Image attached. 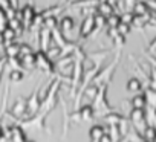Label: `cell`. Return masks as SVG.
<instances>
[{"label":"cell","mask_w":156,"mask_h":142,"mask_svg":"<svg viewBox=\"0 0 156 142\" xmlns=\"http://www.w3.org/2000/svg\"><path fill=\"white\" fill-rule=\"evenodd\" d=\"M29 54H32L31 46L26 44V43H22L20 47H19V58H22V57H25V55H29Z\"/></svg>","instance_id":"31"},{"label":"cell","mask_w":156,"mask_h":142,"mask_svg":"<svg viewBox=\"0 0 156 142\" xmlns=\"http://www.w3.org/2000/svg\"><path fill=\"white\" fill-rule=\"evenodd\" d=\"M145 5H147V8H148V11L151 9V11H156V0H147V2H144Z\"/></svg>","instance_id":"34"},{"label":"cell","mask_w":156,"mask_h":142,"mask_svg":"<svg viewBox=\"0 0 156 142\" xmlns=\"http://www.w3.org/2000/svg\"><path fill=\"white\" fill-rule=\"evenodd\" d=\"M6 61H8L12 67H19V66H20V60H19V58H6Z\"/></svg>","instance_id":"36"},{"label":"cell","mask_w":156,"mask_h":142,"mask_svg":"<svg viewBox=\"0 0 156 142\" xmlns=\"http://www.w3.org/2000/svg\"><path fill=\"white\" fill-rule=\"evenodd\" d=\"M142 142H145V140H142Z\"/></svg>","instance_id":"47"},{"label":"cell","mask_w":156,"mask_h":142,"mask_svg":"<svg viewBox=\"0 0 156 142\" xmlns=\"http://www.w3.org/2000/svg\"><path fill=\"white\" fill-rule=\"evenodd\" d=\"M34 66H38L41 70H44V72H48V74L54 72V66H52L51 60L48 58L46 52H41V50L34 54Z\"/></svg>","instance_id":"1"},{"label":"cell","mask_w":156,"mask_h":142,"mask_svg":"<svg viewBox=\"0 0 156 142\" xmlns=\"http://www.w3.org/2000/svg\"><path fill=\"white\" fill-rule=\"evenodd\" d=\"M75 6H83L84 8H97L100 5V0H78V2H73Z\"/></svg>","instance_id":"20"},{"label":"cell","mask_w":156,"mask_h":142,"mask_svg":"<svg viewBox=\"0 0 156 142\" xmlns=\"http://www.w3.org/2000/svg\"><path fill=\"white\" fill-rule=\"evenodd\" d=\"M19 47H20V43H14V41L5 46L6 58H19Z\"/></svg>","instance_id":"12"},{"label":"cell","mask_w":156,"mask_h":142,"mask_svg":"<svg viewBox=\"0 0 156 142\" xmlns=\"http://www.w3.org/2000/svg\"><path fill=\"white\" fill-rule=\"evenodd\" d=\"M113 41H115V44H118V46H121V44H124L126 43V37H122V35H116L115 38H113Z\"/></svg>","instance_id":"35"},{"label":"cell","mask_w":156,"mask_h":142,"mask_svg":"<svg viewBox=\"0 0 156 142\" xmlns=\"http://www.w3.org/2000/svg\"><path fill=\"white\" fill-rule=\"evenodd\" d=\"M5 26L9 28V29H12L16 34H20V32H22V28H23V23H22L19 19L12 17V19H8V20H6V25H5Z\"/></svg>","instance_id":"15"},{"label":"cell","mask_w":156,"mask_h":142,"mask_svg":"<svg viewBox=\"0 0 156 142\" xmlns=\"http://www.w3.org/2000/svg\"><path fill=\"white\" fill-rule=\"evenodd\" d=\"M95 29V25H94V16H87L81 25V29H80V35L81 37H89L92 34V31Z\"/></svg>","instance_id":"6"},{"label":"cell","mask_w":156,"mask_h":142,"mask_svg":"<svg viewBox=\"0 0 156 142\" xmlns=\"http://www.w3.org/2000/svg\"><path fill=\"white\" fill-rule=\"evenodd\" d=\"M148 50H150V52H154V50H156V38L148 44Z\"/></svg>","instance_id":"40"},{"label":"cell","mask_w":156,"mask_h":142,"mask_svg":"<svg viewBox=\"0 0 156 142\" xmlns=\"http://www.w3.org/2000/svg\"><path fill=\"white\" fill-rule=\"evenodd\" d=\"M127 90L129 92H138L141 90V81L138 78H130L127 83Z\"/></svg>","instance_id":"25"},{"label":"cell","mask_w":156,"mask_h":142,"mask_svg":"<svg viewBox=\"0 0 156 142\" xmlns=\"http://www.w3.org/2000/svg\"><path fill=\"white\" fill-rule=\"evenodd\" d=\"M26 142H31V140H26Z\"/></svg>","instance_id":"46"},{"label":"cell","mask_w":156,"mask_h":142,"mask_svg":"<svg viewBox=\"0 0 156 142\" xmlns=\"http://www.w3.org/2000/svg\"><path fill=\"white\" fill-rule=\"evenodd\" d=\"M115 29H116V32H118L119 35H122V37H126V35L130 32V26L126 25V23H121V22L118 23V26H116Z\"/></svg>","instance_id":"30"},{"label":"cell","mask_w":156,"mask_h":142,"mask_svg":"<svg viewBox=\"0 0 156 142\" xmlns=\"http://www.w3.org/2000/svg\"><path fill=\"white\" fill-rule=\"evenodd\" d=\"M97 14H100L101 17L107 19V17H110V16L113 14V6L109 5V3H106V2H101V3L97 6Z\"/></svg>","instance_id":"11"},{"label":"cell","mask_w":156,"mask_h":142,"mask_svg":"<svg viewBox=\"0 0 156 142\" xmlns=\"http://www.w3.org/2000/svg\"><path fill=\"white\" fill-rule=\"evenodd\" d=\"M3 136V128H2V125H0V137Z\"/></svg>","instance_id":"44"},{"label":"cell","mask_w":156,"mask_h":142,"mask_svg":"<svg viewBox=\"0 0 156 142\" xmlns=\"http://www.w3.org/2000/svg\"><path fill=\"white\" fill-rule=\"evenodd\" d=\"M132 107L133 109H138V110H144L147 106H145V99L142 95H136L133 99H132Z\"/></svg>","instance_id":"22"},{"label":"cell","mask_w":156,"mask_h":142,"mask_svg":"<svg viewBox=\"0 0 156 142\" xmlns=\"http://www.w3.org/2000/svg\"><path fill=\"white\" fill-rule=\"evenodd\" d=\"M118 23H119V16H116V14H112L110 17L106 19V26H109V29H110V28L115 29V28L118 26Z\"/></svg>","instance_id":"27"},{"label":"cell","mask_w":156,"mask_h":142,"mask_svg":"<svg viewBox=\"0 0 156 142\" xmlns=\"http://www.w3.org/2000/svg\"><path fill=\"white\" fill-rule=\"evenodd\" d=\"M60 28H61V32H70L73 29V20L70 17H63L60 22Z\"/></svg>","instance_id":"19"},{"label":"cell","mask_w":156,"mask_h":142,"mask_svg":"<svg viewBox=\"0 0 156 142\" xmlns=\"http://www.w3.org/2000/svg\"><path fill=\"white\" fill-rule=\"evenodd\" d=\"M94 25H95V29H97V28L103 29V28L106 26V19L101 17L100 14H95V16H94Z\"/></svg>","instance_id":"32"},{"label":"cell","mask_w":156,"mask_h":142,"mask_svg":"<svg viewBox=\"0 0 156 142\" xmlns=\"http://www.w3.org/2000/svg\"><path fill=\"white\" fill-rule=\"evenodd\" d=\"M5 40H3V35H2V31H0V44H3Z\"/></svg>","instance_id":"42"},{"label":"cell","mask_w":156,"mask_h":142,"mask_svg":"<svg viewBox=\"0 0 156 142\" xmlns=\"http://www.w3.org/2000/svg\"><path fill=\"white\" fill-rule=\"evenodd\" d=\"M104 134H106V131H104V128H103L101 125H94V127L90 128V131H89V136H90L92 142H98Z\"/></svg>","instance_id":"13"},{"label":"cell","mask_w":156,"mask_h":142,"mask_svg":"<svg viewBox=\"0 0 156 142\" xmlns=\"http://www.w3.org/2000/svg\"><path fill=\"white\" fill-rule=\"evenodd\" d=\"M78 113H80V119H81V121H90V119L94 118V115H95L92 106H83Z\"/></svg>","instance_id":"14"},{"label":"cell","mask_w":156,"mask_h":142,"mask_svg":"<svg viewBox=\"0 0 156 142\" xmlns=\"http://www.w3.org/2000/svg\"><path fill=\"white\" fill-rule=\"evenodd\" d=\"M2 35H3V40H5V43H12L17 34H16L12 29H9V28H6V26H5V28L2 29Z\"/></svg>","instance_id":"23"},{"label":"cell","mask_w":156,"mask_h":142,"mask_svg":"<svg viewBox=\"0 0 156 142\" xmlns=\"http://www.w3.org/2000/svg\"><path fill=\"white\" fill-rule=\"evenodd\" d=\"M122 119L124 118L118 113H110V115L106 116V121H107V124H110V127H118L122 122Z\"/></svg>","instance_id":"18"},{"label":"cell","mask_w":156,"mask_h":142,"mask_svg":"<svg viewBox=\"0 0 156 142\" xmlns=\"http://www.w3.org/2000/svg\"><path fill=\"white\" fill-rule=\"evenodd\" d=\"M8 136H9L11 142H26L25 131H23V128L20 125H12L8 130Z\"/></svg>","instance_id":"4"},{"label":"cell","mask_w":156,"mask_h":142,"mask_svg":"<svg viewBox=\"0 0 156 142\" xmlns=\"http://www.w3.org/2000/svg\"><path fill=\"white\" fill-rule=\"evenodd\" d=\"M20 12H22V23L31 25L32 19L35 17V9H34V6H32L31 3H29V5H25Z\"/></svg>","instance_id":"5"},{"label":"cell","mask_w":156,"mask_h":142,"mask_svg":"<svg viewBox=\"0 0 156 142\" xmlns=\"http://www.w3.org/2000/svg\"><path fill=\"white\" fill-rule=\"evenodd\" d=\"M3 61H0V77H2V70H3V66H2Z\"/></svg>","instance_id":"43"},{"label":"cell","mask_w":156,"mask_h":142,"mask_svg":"<svg viewBox=\"0 0 156 142\" xmlns=\"http://www.w3.org/2000/svg\"><path fill=\"white\" fill-rule=\"evenodd\" d=\"M8 6L17 11V6H19V0H8Z\"/></svg>","instance_id":"37"},{"label":"cell","mask_w":156,"mask_h":142,"mask_svg":"<svg viewBox=\"0 0 156 142\" xmlns=\"http://www.w3.org/2000/svg\"><path fill=\"white\" fill-rule=\"evenodd\" d=\"M124 3H126L129 8H133V6L138 3V0H124Z\"/></svg>","instance_id":"38"},{"label":"cell","mask_w":156,"mask_h":142,"mask_svg":"<svg viewBox=\"0 0 156 142\" xmlns=\"http://www.w3.org/2000/svg\"><path fill=\"white\" fill-rule=\"evenodd\" d=\"M72 61H75L73 55H72V54H67L64 58L58 60V63H57V67H60V69H63V67H67V64H70Z\"/></svg>","instance_id":"28"},{"label":"cell","mask_w":156,"mask_h":142,"mask_svg":"<svg viewBox=\"0 0 156 142\" xmlns=\"http://www.w3.org/2000/svg\"><path fill=\"white\" fill-rule=\"evenodd\" d=\"M57 25H58V20H57V17H44L43 19V28L44 29H48V31H55L57 29Z\"/></svg>","instance_id":"17"},{"label":"cell","mask_w":156,"mask_h":142,"mask_svg":"<svg viewBox=\"0 0 156 142\" xmlns=\"http://www.w3.org/2000/svg\"><path fill=\"white\" fill-rule=\"evenodd\" d=\"M81 75H83V66L81 61H75L73 63V77H72V89H75L81 81Z\"/></svg>","instance_id":"8"},{"label":"cell","mask_w":156,"mask_h":142,"mask_svg":"<svg viewBox=\"0 0 156 142\" xmlns=\"http://www.w3.org/2000/svg\"><path fill=\"white\" fill-rule=\"evenodd\" d=\"M19 60H20V66H23V67H32L34 66V54L25 55Z\"/></svg>","instance_id":"26"},{"label":"cell","mask_w":156,"mask_h":142,"mask_svg":"<svg viewBox=\"0 0 156 142\" xmlns=\"http://www.w3.org/2000/svg\"><path fill=\"white\" fill-rule=\"evenodd\" d=\"M130 121H132V124H133L138 130H141V131H144V128L147 127V124H145V112H144V110L133 109L132 113H130Z\"/></svg>","instance_id":"2"},{"label":"cell","mask_w":156,"mask_h":142,"mask_svg":"<svg viewBox=\"0 0 156 142\" xmlns=\"http://www.w3.org/2000/svg\"><path fill=\"white\" fill-rule=\"evenodd\" d=\"M153 142H156V137H154V139H153Z\"/></svg>","instance_id":"45"},{"label":"cell","mask_w":156,"mask_h":142,"mask_svg":"<svg viewBox=\"0 0 156 142\" xmlns=\"http://www.w3.org/2000/svg\"><path fill=\"white\" fill-rule=\"evenodd\" d=\"M148 14V8L144 2H138L135 6H133V16L136 17H142V16H147Z\"/></svg>","instance_id":"16"},{"label":"cell","mask_w":156,"mask_h":142,"mask_svg":"<svg viewBox=\"0 0 156 142\" xmlns=\"http://www.w3.org/2000/svg\"><path fill=\"white\" fill-rule=\"evenodd\" d=\"M142 134H144L145 142H153V139L156 137V128L154 127H145Z\"/></svg>","instance_id":"24"},{"label":"cell","mask_w":156,"mask_h":142,"mask_svg":"<svg viewBox=\"0 0 156 142\" xmlns=\"http://www.w3.org/2000/svg\"><path fill=\"white\" fill-rule=\"evenodd\" d=\"M40 101H38V89L34 90V93L29 96V99H26V112L29 116L35 115L38 110H40Z\"/></svg>","instance_id":"3"},{"label":"cell","mask_w":156,"mask_h":142,"mask_svg":"<svg viewBox=\"0 0 156 142\" xmlns=\"http://www.w3.org/2000/svg\"><path fill=\"white\" fill-rule=\"evenodd\" d=\"M107 34H109V37H112V40H113V38H115V37L118 35V32H116V29H112V28H110V29L107 31Z\"/></svg>","instance_id":"39"},{"label":"cell","mask_w":156,"mask_h":142,"mask_svg":"<svg viewBox=\"0 0 156 142\" xmlns=\"http://www.w3.org/2000/svg\"><path fill=\"white\" fill-rule=\"evenodd\" d=\"M148 60H150V63H151V64H153V69H154V70H156V58H154V57H150V58H148Z\"/></svg>","instance_id":"41"},{"label":"cell","mask_w":156,"mask_h":142,"mask_svg":"<svg viewBox=\"0 0 156 142\" xmlns=\"http://www.w3.org/2000/svg\"><path fill=\"white\" fill-rule=\"evenodd\" d=\"M40 40H41V52H48V49L51 47V40H52V35H51V31L48 29H41L40 31Z\"/></svg>","instance_id":"9"},{"label":"cell","mask_w":156,"mask_h":142,"mask_svg":"<svg viewBox=\"0 0 156 142\" xmlns=\"http://www.w3.org/2000/svg\"><path fill=\"white\" fill-rule=\"evenodd\" d=\"M98 89L100 87H97V86H89V87H84L83 89V95L86 96V98H89V99H95V96H97V93H98ZM81 95V93H80ZM78 95V96H80Z\"/></svg>","instance_id":"21"},{"label":"cell","mask_w":156,"mask_h":142,"mask_svg":"<svg viewBox=\"0 0 156 142\" xmlns=\"http://www.w3.org/2000/svg\"><path fill=\"white\" fill-rule=\"evenodd\" d=\"M133 14H130V12H126V14H122V16H119V22L121 23H126V25H132V22H133Z\"/></svg>","instance_id":"33"},{"label":"cell","mask_w":156,"mask_h":142,"mask_svg":"<svg viewBox=\"0 0 156 142\" xmlns=\"http://www.w3.org/2000/svg\"><path fill=\"white\" fill-rule=\"evenodd\" d=\"M11 113H12L14 116H17V118L25 116V115H26V101H25L23 98H19V99L14 102V106H12V109H11Z\"/></svg>","instance_id":"7"},{"label":"cell","mask_w":156,"mask_h":142,"mask_svg":"<svg viewBox=\"0 0 156 142\" xmlns=\"http://www.w3.org/2000/svg\"><path fill=\"white\" fill-rule=\"evenodd\" d=\"M9 80H11L12 83H19V81H22V80H23V72H22V70H19V69L11 70V74H9Z\"/></svg>","instance_id":"29"},{"label":"cell","mask_w":156,"mask_h":142,"mask_svg":"<svg viewBox=\"0 0 156 142\" xmlns=\"http://www.w3.org/2000/svg\"><path fill=\"white\" fill-rule=\"evenodd\" d=\"M142 96H144V99H145V106H148L150 109H154V110H156V92L148 87V89L144 92Z\"/></svg>","instance_id":"10"}]
</instances>
